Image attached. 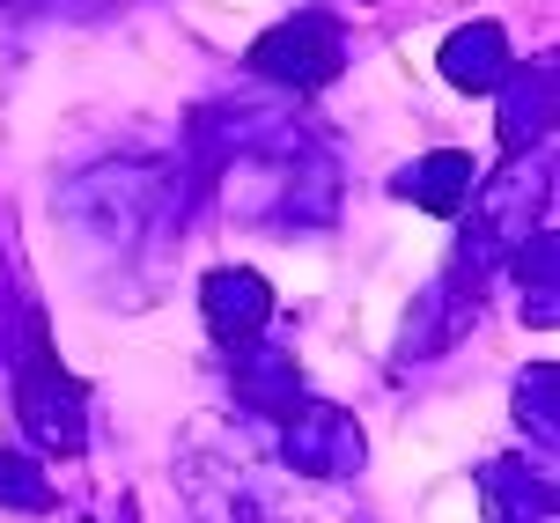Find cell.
I'll use <instances>...</instances> for the list:
<instances>
[{"label":"cell","mask_w":560,"mask_h":523,"mask_svg":"<svg viewBox=\"0 0 560 523\" xmlns=\"http://www.w3.org/2000/svg\"><path fill=\"white\" fill-rule=\"evenodd\" d=\"M252 59H258V74H280V82H295V89H325L339 74V23L332 15H295Z\"/></svg>","instance_id":"6da1fadb"},{"label":"cell","mask_w":560,"mask_h":523,"mask_svg":"<svg viewBox=\"0 0 560 523\" xmlns=\"http://www.w3.org/2000/svg\"><path fill=\"white\" fill-rule=\"evenodd\" d=\"M23 420L37 442H52V450H74L82 442V391L59 376L52 347H37L23 369Z\"/></svg>","instance_id":"7a4b0ae2"},{"label":"cell","mask_w":560,"mask_h":523,"mask_svg":"<svg viewBox=\"0 0 560 523\" xmlns=\"http://www.w3.org/2000/svg\"><path fill=\"white\" fill-rule=\"evenodd\" d=\"M509 67H516V53H509V37L494 23L457 30V37H450V53H443V74L457 89H502Z\"/></svg>","instance_id":"3957f363"},{"label":"cell","mask_w":560,"mask_h":523,"mask_svg":"<svg viewBox=\"0 0 560 523\" xmlns=\"http://www.w3.org/2000/svg\"><path fill=\"white\" fill-rule=\"evenodd\" d=\"M266 310H273V295H266L258 274H214L207 280V317H214L222 332H252Z\"/></svg>","instance_id":"277c9868"},{"label":"cell","mask_w":560,"mask_h":523,"mask_svg":"<svg viewBox=\"0 0 560 523\" xmlns=\"http://www.w3.org/2000/svg\"><path fill=\"white\" fill-rule=\"evenodd\" d=\"M472 185V155H428V163L406 177V199L435 207V214H457V199Z\"/></svg>","instance_id":"5b68a950"},{"label":"cell","mask_w":560,"mask_h":523,"mask_svg":"<svg viewBox=\"0 0 560 523\" xmlns=\"http://www.w3.org/2000/svg\"><path fill=\"white\" fill-rule=\"evenodd\" d=\"M0 495H15V501H30V509H45V501H52V487H45V479H15V457H0Z\"/></svg>","instance_id":"8992f818"}]
</instances>
